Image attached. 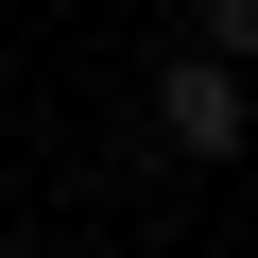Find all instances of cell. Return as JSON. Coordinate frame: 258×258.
<instances>
[{
	"label": "cell",
	"instance_id": "6da1fadb",
	"mask_svg": "<svg viewBox=\"0 0 258 258\" xmlns=\"http://www.w3.org/2000/svg\"><path fill=\"white\" fill-rule=\"evenodd\" d=\"M120 120H138L155 172H241V155H258V86H241L224 52H189V35L138 69V103H120Z\"/></svg>",
	"mask_w": 258,
	"mask_h": 258
},
{
	"label": "cell",
	"instance_id": "7a4b0ae2",
	"mask_svg": "<svg viewBox=\"0 0 258 258\" xmlns=\"http://www.w3.org/2000/svg\"><path fill=\"white\" fill-rule=\"evenodd\" d=\"M172 35H189V52H224V69H258V0H172Z\"/></svg>",
	"mask_w": 258,
	"mask_h": 258
},
{
	"label": "cell",
	"instance_id": "3957f363",
	"mask_svg": "<svg viewBox=\"0 0 258 258\" xmlns=\"http://www.w3.org/2000/svg\"><path fill=\"white\" fill-rule=\"evenodd\" d=\"M241 86H258V69H241Z\"/></svg>",
	"mask_w": 258,
	"mask_h": 258
}]
</instances>
